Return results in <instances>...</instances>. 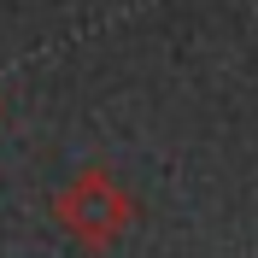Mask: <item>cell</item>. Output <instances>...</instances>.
Masks as SVG:
<instances>
[{"mask_svg": "<svg viewBox=\"0 0 258 258\" xmlns=\"http://www.w3.org/2000/svg\"><path fill=\"white\" fill-rule=\"evenodd\" d=\"M53 217H59V229H64L77 246L106 252V246H117V241H123V229L135 223V206H129L123 182H117L112 170H100V164H94V170H77V176L53 194Z\"/></svg>", "mask_w": 258, "mask_h": 258, "instance_id": "obj_1", "label": "cell"}]
</instances>
